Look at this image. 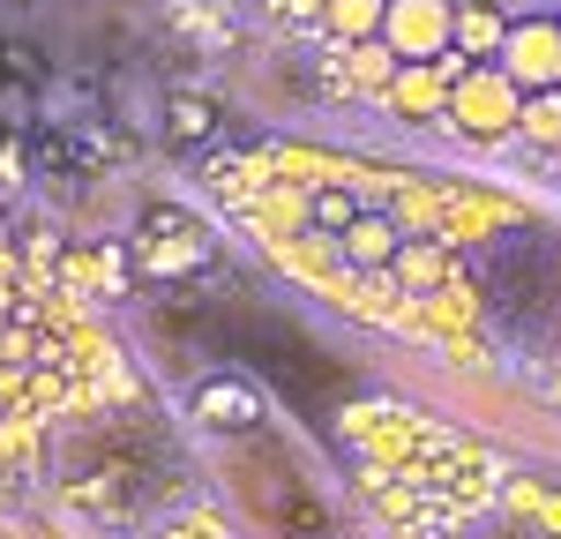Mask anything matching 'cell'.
I'll list each match as a JSON object with an SVG mask.
<instances>
[{
    "mask_svg": "<svg viewBox=\"0 0 561 539\" xmlns=\"http://www.w3.org/2000/svg\"><path fill=\"white\" fill-rule=\"evenodd\" d=\"M345 443L359 457V472H367V494L404 532L434 539L502 494V465L486 449H472L465 435L434 427V420L404 412V404H352Z\"/></svg>",
    "mask_w": 561,
    "mask_h": 539,
    "instance_id": "6da1fadb",
    "label": "cell"
},
{
    "mask_svg": "<svg viewBox=\"0 0 561 539\" xmlns=\"http://www.w3.org/2000/svg\"><path fill=\"white\" fill-rule=\"evenodd\" d=\"M524 113V90L494 68V60H472L457 83H449V105H442V128L472 135V142H510Z\"/></svg>",
    "mask_w": 561,
    "mask_h": 539,
    "instance_id": "7a4b0ae2",
    "label": "cell"
},
{
    "mask_svg": "<svg viewBox=\"0 0 561 539\" xmlns=\"http://www.w3.org/2000/svg\"><path fill=\"white\" fill-rule=\"evenodd\" d=\"M472 60L465 53H442V60H404L382 90V113L404 121V128H442V105H449V83L465 76Z\"/></svg>",
    "mask_w": 561,
    "mask_h": 539,
    "instance_id": "3957f363",
    "label": "cell"
},
{
    "mask_svg": "<svg viewBox=\"0 0 561 539\" xmlns=\"http://www.w3.org/2000/svg\"><path fill=\"white\" fill-rule=\"evenodd\" d=\"M449 15H457V0H382L375 38L397 53V68L404 60H442L449 53Z\"/></svg>",
    "mask_w": 561,
    "mask_h": 539,
    "instance_id": "277c9868",
    "label": "cell"
},
{
    "mask_svg": "<svg viewBox=\"0 0 561 539\" xmlns=\"http://www.w3.org/2000/svg\"><path fill=\"white\" fill-rule=\"evenodd\" d=\"M494 68H502L524 98H531V90H561V31H554V15H524V23H510Z\"/></svg>",
    "mask_w": 561,
    "mask_h": 539,
    "instance_id": "5b68a950",
    "label": "cell"
},
{
    "mask_svg": "<svg viewBox=\"0 0 561 539\" xmlns=\"http://www.w3.org/2000/svg\"><path fill=\"white\" fill-rule=\"evenodd\" d=\"M389 76H397V53H389L382 38L330 45V60H322V90H330V98H352V105H382Z\"/></svg>",
    "mask_w": 561,
    "mask_h": 539,
    "instance_id": "8992f818",
    "label": "cell"
},
{
    "mask_svg": "<svg viewBox=\"0 0 561 539\" xmlns=\"http://www.w3.org/2000/svg\"><path fill=\"white\" fill-rule=\"evenodd\" d=\"M330 248H337V263H345L352 277H375V270H389V255L404 248V232H397V218H389V210H359V218H352Z\"/></svg>",
    "mask_w": 561,
    "mask_h": 539,
    "instance_id": "52a82bcc",
    "label": "cell"
},
{
    "mask_svg": "<svg viewBox=\"0 0 561 539\" xmlns=\"http://www.w3.org/2000/svg\"><path fill=\"white\" fill-rule=\"evenodd\" d=\"M510 38V15L494 8V0H457V15H449V53H465V60H494Z\"/></svg>",
    "mask_w": 561,
    "mask_h": 539,
    "instance_id": "ba28073f",
    "label": "cell"
},
{
    "mask_svg": "<svg viewBox=\"0 0 561 539\" xmlns=\"http://www.w3.org/2000/svg\"><path fill=\"white\" fill-rule=\"evenodd\" d=\"M510 142H524L531 158H554V150H561V90H531V98H524L517 135H510Z\"/></svg>",
    "mask_w": 561,
    "mask_h": 539,
    "instance_id": "9c48e42d",
    "label": "cell"
},
{
    "mask_svg": "<svg viewBox=\"0 0 561 539\" xmlns=\"http://www.w3.org/2000/svg\"><path fill=\"white\" fill-rule=\"evenodd\" d=\"M322 38L330 45H359V38H375L382 31V0H322Z\"/></svg>",
    "mask_w": 561,
    "mask_h": 539,
    "instance_id": "30bf717a",
    "label": "cell"
},
{
    "mask_svg": "<svg viewBox=\"0 0 561 539\" xmlns=\"http://www.w3.org/2000/svg\"><path fill=\"white\" fill-rule=\"evenodd\" d=\"M195 412H203L210 427H248V420H262V404L248 398V390H203Z\"/></svg>",
    "mask_w": 561,
    "mask_h": 539,
    "instance_id": "8fae6325",
    "label": "cell"
},
{
    "mask_svg": "<svg viewBox=\"0 0 561 539\" xmlns=\"http://www.w3.org/2000/svg\"><path fill=\"white\" fill-rule=\"evenodd\" d=\"M547 165H554V173H561V150H554V158H547Z\"/></svg>",
    "mask_w": 561,
    "mask_h": 539,
    "instance_id": "7c38bea8",
    "label": "cell"
},
{
    "mask_svg": "<svg viewBox=\"0 0 561 539\" xmlns=\"http://www.w3.org/2000/svg\"><path fill=\"white\" fill-rule=\"evenodd\" d=\"M554 31H561V15H554Z\"/></svg>",
    "mask_w": 561,
    "mask_h": 539,
    "instance_id": "4fadbf2b",
    "label": "cell"
}]
</instances>
